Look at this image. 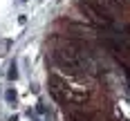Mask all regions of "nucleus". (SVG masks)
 <instances>
[{
    "mask_svg": "<svg viewBox=\"0 0 130 121\" xmlns=\"http://www.w3.org/2000/svg\"><path fill=\"white\" fill-rule=\"evenodd\" d=\"M50 88H52L54 96H56L58 101L67 103V106H72V103H85V96L78 94V92H74L72 88H67L58 76H52V79H50Z\"/></svg>",
    "mask_w": 130,
    "mask_h": 121,
    "instance_id": "1",
    "label": "nucleus"
},
{
    "mask_svg": "<svg viewBox=\"0 0 130 121\" xmlns=\"http://www.w3.org/2000/svg\"><path fill=\"white\" fill-rule=\"evenodd\" d=\"M18 76V72H16V65H11L9 67V79H16Z\"/></svg>",
    "mask_w": 130,
    "mask_h": 121,
    "instance_id": "2",
    "label": "nucleus"
}]
</instances>
